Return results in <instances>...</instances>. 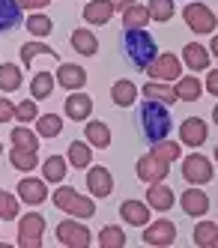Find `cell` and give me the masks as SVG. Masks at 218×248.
<instances>
[{
	"instance_id": "12",
	"label": "cell",
	"mask_w": 218,
	"mask_h": 248,
	"mask_svg": "<svg viewBox=\"0 0 218 248\" xmlns=\"http://www.w3.org/2000/svg\"><path fill=\"white\" fill-rule=\"evenodd\" d=\"M179 206H183L186 216L191 218H203L206 212H209V194H203L201 188H188L179 194Z\"/></svg>"
},
{
	"instance_id": "7",
	"label": "cell",
	"mask_w": 218,
	"mask_h": 248,
	"mask_svg": "<svg viewBox=\"0 0 218 248\" xmlns=\"http://www.w3.org/2000/svg\"><path fill=\"white\" fill-rule=\"evenodd\" d=\"M143 72L156 81H176V75H183V60L176 54H158Z\"/></svg>"
},
{
	"instance_id": "34",
	"label": "cell",
	"mask_w": 218,
	"mask_h": 248,
	"mask_svg": "<svg viewBox=\"0 0 218 248\" xmlns=\"http://www.w3.org/2000/svg\"><path fill=\"white\" fill-rule=\"evenodd\" d=\"M147 24H150V12H147V6L132 3V6L123 9V27H147Z\"/></svg>"
},
{
	"instance_id": "37",
	"label": "cell",
	"mask_w": 218,
	"mask_h": 248,
	"mask_svg": "<svg viewBox=\"0 0 218 248\" xmlns=\"http://www.w3.org/2000/svg\"><path fill=\"white\" fill-rule=\"evenodd\" d=\"M173 9H176L173 0H150V6H147L153 21H171L173 18Z\"/></svg>"
},
{
	"instance_id": "17",
	"label": "cell",
	"mask_w": 218,
	"mask_h": 248,
	"mask_svg": "<svg viewBox=\"0 0 218 248\" xmlns=\"http://www.w3.org/2000/svg\"><path fill=\"white\" fill-rule=\"evenodd\" d=\"M120 216H123V221H129L132 227H147V221H150V206L140 203V201H123L120 203Z\"/></svg>"
},
{
	"instance_id": "41",
	"label": "cell",
	"mask_w": 218,
	"mask_h": 248,
	"mask_svg": "<svg viewBox=\"0 0 218 248\" xmlns=\"http://www.w3.org/2000/svg\"><path fill=\"white\" fill-rule=\"evenodd\" d=\"M36 117H39L36 99H24L21 105H15V120H18V123H33Z\"/></svg>"
},
{
	"instance_id": "31",
	"label": "cell",
	"mask_w": 218,
	"mask_h": 248,
	"mask_svg": "<svg viewBox=\"0 0 218 248\" xmlns=\"http://www.w3.org/2000/svg\"><path fill=\"white\" fill-rule=\"evenodd\" d=\"M63 132V120L57 114H42L36 117V135L39 138H57Z\"/></svg>"
},
{
	"instance_id": "26",
	"label": "cell",
	"mask_w": 218,
	"mask_h": 248,
	"mask_svg": "<svg viewBox=\"0 0 218 248\" xmlns=\"http://www.w3.org/2000/svg\"><path fill=\"white\" fill-rule=\"evenodd\" d=\"M42 176H45V183H63L66 180V158L63 155H48L42 162Z\"/></svg>"
},
{
	"instance_id": "16",
	"label": "cell",
	"mask_w": 218,
	"mask_h": 248,
	"mask_svg": "<svg viewBox=\"0 0 218 248\" xmlns=\"http://www.w3.org/2000/svg\"><path fill=\"white\" fill-rule=\"evenodd\" d=\"M57 84L66 87V90H84L87 72H84L81 66H75V63H60V69H57Z\"/></svg>"
},
{
	"instance_id": "23",
	"label": "cell",
	"mask_w": 218,
	"mask_h": 248,
	"mask_svg": "<svg viewBox=\"0 0 218 248\" xmlns=\"http://www.w3.org/2000/svg\"><path fill=\"white\" fill-rule=\"evenodd\" d=\"M69 42H72V48L78 51V54H84V57H93L96 51H99V39L93 36V33H90L87 27H81V30H75L69 36Z\"/></svg>"
},
{
	"instance_id": "42",
	"label": "cell",
	"mask_w": 218,
	"mask_h": 248,
	"mask_svg": "<svg viewBox=\"0 0 218 248\" xmlns=\"http://www.w3.org/2000/svg\"><path fill=\"white\" fill-rule=\"evenodd\" d=\"M0 218H18V198L0 188Z\"/></svg>"
},
{
	"instance_id": "25",
	"label": "cell",
	"mask_w": 218,
	"mask_h": 248,
	"mask_svg": "<svg viewBox=\"0 0 218 248\" xmlns=\"http://www.w3.org/2000/svg\"><path fill=\"white\" fill-rule=\"evenodd\" d=\"M173 93H176V99H183V102H197V99H201V78L183 75V78L176 81Z\"/></svg>"
},
{
	"instance_id": "24",
	"label": "cell",
	"mask_w": 218,
	"mask_h": 248,
	"mask_svg": "<svg viewBox=\"0 0 218 248\" xmlns=\"http://www.w3.org/2000/svg\"><path fill=\"white\" fill-rule=\"evenodd\" d=\"M138 93H143V96L153 99V102H165V105H173L176 102L173 87H168L165 81H150V84H143V90H138Z\"/></svg>"
},
{
	"instance_id": "18",
	"label": "cell",
	"mask_w": 218,
	"mask_h": 248,
	"mask_svg": "<svg viewBox=\"0 0 218 248\" xmlns=\"http://www.w3.org/2000/svg\"><path fill=\"white\" fill-rule=\"evenodd\" d=\"M84 135H87V144L96 147V150H108V147H111V129H108L105 120H90Z\"/></svg>"
},
{
	"instance_id": "15",
	"label": "cell",
	"mask_w": 218,
	"mask_h": 248,
	"mask_svg": "<svg viewBox=\"0 0 218 248\" xmlns=\"http://www.w3.org/2000/svg\"><path fill=\"white\" fill-rule=\"evenodd\" d=\"M18 198H21L24 203H30V206H39V203H45L48 201V191H45V180H21L18 183Z\"/></svg>"
},
{
	"instance_id": "40",
	"label": "cell",
	"mask_w": 218,
	"mask_h": 248,
	"mask_svg": "<svg viewBox=\"0 0 218 248\" xmlns=\"http://www.w3.org/2000/svg\"><path fill=\"white\" fill-rule=\"evenodd\" d=\"M99 245H102V248H123V245H125V233H123V227H102V233H99Z\"/></svg>"
},
{
	"instance_id": "1",
	"label": "cell",
	"mask_w": 218,
	"mask_h": 248,
	"mask_svg": "<svg viewBox=\"0 0 218 248\" xmlns=\"http://www.w3.org/2000/svg\"><path fill=\"white\" fill-rule=\"evenodd\" d=\"M171 129H173V117H171L165 102L147 99L138 108V132H140V138L147 140L150 147L158 144V140H165L171 135Z\"/></svg>"
},
{
	"instance_id": "38",
	"label": "cell",
	"mask_w": 218,
	"mask_h": 248,
	"mask_svg": "<svg viewBox=\"0 0 218 248\" xmlns=\"http://www.w3.org/2000/svg\"><path fill=\"white\" fill-rule=\"evenodd\" d=\"M27 30H30V36L45 39L48 33L54 30V21L48 18V15H30V18H27Z\"/></svg>"
},
{
	"instance_id": "45",
	"label": "cell",
	"mask_w": 218,
	"mask_h": 248,
	"mask_svg": "<svg viewBox=\"0 0 218 248\" xmlns=\"http://www.w3.org/2000/svg\"><path fill=\"white\" fill-rule=\"evenodd\" d=\"M206 90L215 96L218 93V72H215V69H212V72H209V78H206Z\"/></svg>"
},
{
	"instance_id": "8",
	"label": "cell",
	"mask_w": 218,
	"mask_h": 248,
	"mask_svg": "<svg viewBox=\"0 0 218 248\" xmlns=\"http://www.w3.org/2000/svg\"><path fill=\"white\" fill-rule=\"evenodd\" d=\"M57 239H60L66 248H87L93 236H90V230H87L81 221L66 218V221H60V224H57Z\"/></svg>"
},
{
	"instance_id": "47",
	"label": "cell",
	"mask_w": 218,
	"mask_h": 248,
	"mask_svg": "<svg viewBox=\"0 0 218 248\" xmlns=\"http://www.w3.org/2000/svg\"><path fill=\"white\" fill-rule=\"evenodd\" d=\"M0 155H3V147H0Z\"/></svg>"
},
{
	"instance_id": "6",
	"label": "cell",
	"mask_w": 218,
	"mask_h": 248,
	"mask_svg": "<svg viewBox=\"0 0 218 248\" xmlns=\"http://www.w3.org/2000/svg\"><path fill=\"white\" fill-rule=\"evenodd\" d=\"M183 18H186L188 30H194V33H212L215 30V12L206 3H188L183 9Z\"/></svg>"
},
{
	"instance_id": "13",
	"label": "cell",
	"mask_w": 218,
	"mask_h": 248,
	"mask_svg": "<svg viewBox=\"0 0 218 248\" xmlns=\"http://www.w3.org/2000/svg\"><path fill=\"white\" fill-rule=\"evenodd\" d=\"M206 135H209V129H206V123L201 117H188L183 126H179V140H183V147H203Z\"/></svg>"
},
{
	"instance_id": "11",
	"label": "cell",
	"mask_w": 218,
	"mask_h": 248,
	"mask_svg": "<svg viewBox=\"0 0 218 248\" xmlns=\"http://www.w3.org/2000/svg\"><path fill=\"white\" fill-rule=\"evenodd\" d=\"M87 188H90L93 198H108V194L114 191V176H111V170H108L105 165L90 168L87 170Z\"/></svg>"
},
{
	"instance_id": "21",
	"label": "cell",
	"mask_w": 218,
	"mask_h": 248,
	"mask_svg": "<svg viewBox=\"0 0 218 248\" xmlns=\"http://www.w3.org/2000/svg\"><path fill=\"white\" fill-rule=\"evenodd\" d=\"M111 15H114V6L108 3V0H90V3L84 6V21L87 24L102 27V24L111 21Z\"/></svg>"
},
{
	"instance_id": "30",
	"label": "cell",
	"mask_w": 218,
	"mask_h": 248,
	"mask_svg": "<svg viewBox=\"0 0 218 248\" xmlns=\"http://www.w3.org/2000/svg\"><path fill=\"white\" fill-rule=\"evenodd\" d=\"M218 242V224L215 221H201L194 227V245L197 248H215Z\"/></svg>"
},
{
	"instance_id": "20",
	"label": "cell",
	"mask_w": 218,
	"mask_h": 248,
	"mask_svg": "<svg viewBox=\"0 0 218 248\" xmlns=\"http://www.w3.org/2000/svg\"><path fill=\"white\" fill-rule=\"evenodd\" d=\"M21 21H24V9L15 0H0V33L21 27Z\"/></svg>"
},
{
	"instance_id": "39",
	"label": "cell",
	"mask_w": 218,
	"mask_h": 248,
	"mask_svg": "<svg viewBox=\"0 0 218 248\" xmlns=\"http://www.w3.org/2000/svg\"><path fill=\"white\" fill-rule=\"evenodd\" d=\"M179 153H183V147H176L173 140H168V138H165V140H158V144H153V155L161 158V162H168V165L176 162Z\"/></svg>"
},
{
	"instance_id": "19",
	"label": "cell",
	"mask_w": 218,
	"mask_h": 248,
	"mask_svg": "<svg viewBox=\"0 0 218 248\" xmlns=\"http://www.w3.org/2000/svg\"><path fill=\"white\" fill-rule=\"evenodd\" d=\"M90 114H93V99H90L87 93H72V96L66 99V117H69V120L81 123V120H87Z\"/></svg>"
},
{
	"instance_id": "43",
	"label": "cell",
	"mask_w": 218,
	"mask_h": 248,
	"mask_svg": "<svg viewBox=\"0 0 218 248\" xmlns=\"http://www.w3.org/2000/svg\"><path fill=\"white\" fill-rule=\"evenodd\" d=\"M15 120V105L9 99H0V123H9Z\"/></svg>"
},
{
	"instance_id": "44",
	"label": "cell",
	"mask_w": 218,
	"mask_h": 248,
	"mask_svg": "<svg viewBox=\"0 0 218 248\" xmlns=\"http://www.w3.org/2000/svg\"><path fill=\"white\" fill-rule=\"evenodd\" d=\"M15 3L21 6V9H30V12H33V9H45L51 0H15Z\"/></svg>"
},
{
	"instance_id": "22",
	"label": "cell",
	"mask_w": 218,
	"mask_h": 248,
	"mask_svg": "<svg viewBox=\"0 0 218 248\" xmlns=\"http://www.w3.org/2000/svg\"><path fill=\"white\" fill-rule=\"evenodd\" d=\"M209 60H212V54L201 45V42H188L186 48H183V63H188L194 72H201V69H206L209 66Z\"/></svg>"
},
{
	"instance_id": "32",
	"label": "cell",
	"mask_w": 218,
	"mask_h": 248,
	"mask_svg": "<svg viewBox=\"0 0 218 248\" xmlns=\"http://www.w3.org/2000/svg\"><path fill=\"white\" fill-rule=\"evenodd\" d=\"M21 87V69L12 63H0V90L3 93H15Z\"/></svg>"
},
{
	"instance_id": "10",
	"label": "cell",
	"mask_w": 218,
	"mask_h": 248,
	"mask_svg": "<svg viewBox=\"0 0 218 248\" xmlns=\"http://www.w3.org/2000/svg\"><path fill=\"white\" fill-rule=\"evenodd\" d=\"M168 168H171V165H168V162H161V158H156L153 153L140 155V158H138V165H135L138 176H140V180L147 183V186H150V183H165V176L171 173Z\"/></svg>"
},
{
	"instance_id": "5",
	"label": "cell",
	"mask_w": 218,
	"mask_h": 248,
	"mask_svg": "<svg viewBox=\"0 0 218 248\" xmlns=\"http://www.w3.org/2000/svg\"><path fill=\"white\" fill-rule=\"evenodd\" d=\"M42 233H45V216H39V212H27L18 221V245L21 248H39Z\"/></svg>"
},
{
	"instance_id": "4",
	"label": "cell",
	"mask_w": 218,
	"mask_h": 248,
	"mask_svg": "<svg viewBox=\"0 0 218 248\" xmlns=\"http://www.w3.org/2000/svg\"><path fill=\"white\" fill-rule=\"evenodd\" d=\"M212 176H215L212 158H206L201 153L188 155L186 162H183V180L191 183V186H206V183H212Z\"/></svg>"
},
{
	"instance_id": "3",
	"label": "cell",
	"mask_w": 218,
	"mask_h": 248,
	"mask_svg": "<svg viewBox=\"0 0 218 248\" xmlns=\"http://www.w3.org/2000/svg\"><path fill=\"white\" fill-rule=\"evenodd\" d=\"M51 201L57 209L69 212L72 218H93L96 216V203L93 198H84V194H78L75 188H69V186H60L57 194H51Z\"/></svg>"
},
{
	"instance_id": "33",
	"label": "cell",
	"mask_w": 218,
	"mask_h": 248,
	"mask_svg": "<svg viewBox=\"0 0 218 248\" xmlns=\"http://www.w3.org/2000/svg\"><path fill=\"white\" fill-rule=\"evenodd\" d=\"M54 90V75L51 72H36L33 75V84H30V99H48Z\"/></svg>"
},
{
	"instance_id": "29",
	"label": "cell",
	"mask_w": 218,
	"mask_h": 248,
	"mask_svg": "<svg viewBox=\"0 0 218 248\" xmlns=\"http://www.w3.org/2000/svg\"><path fill=\"white\" fill-rule=\"evenodd\" d=\"M90 162H93V147L81 144V140H72L69 144V165L81 170V168H90Z\"/></svg>"
},
{
	"instance_id": "27",
	"label": "cell",
	"mask_w": 218,
	"mask_h": 248,
	"mask_svg": "<svg viewBox=\"0 0 218 248\" xmlns=\"http://www.w3.org/2000/svg\"><path fill=\"white\" fill-rule=\"evenodd\" d=\"M111 99H114V105H120V108H129V105H135V99H138V87L132 81H117L111 87Z\"/></svg>"
},
{
	"instance_id": "2",
	"label": "cell",
	"mask_w": 218,
	"mask_h": 248,
	"mask_svg": "<svg viewBox=\"0 0 218 248\" xmlns=\"http://www.w3.org/2000/svg\"><path fill=\"white\" fill-rule=\"evenodd\" d=\"M120 48H123V57L129 60L135 69H140V72L158 57V45H156V39L143 27H123Z\"/></svg>"
},
{
	"instance_id": "35",
	"label": "cell",
	"mask_w": 218,
	"mask_h": 248,
	"mask_svg": "<svg viewBox=\"0 0 218 248\" xmlns=\"http://www.w3.org/2000/svg\"><path fill=\"white\" fill-rule=\"evenodd\" d=\"M12 147L39 150V135H33V129H27V126H15L12 129Z\"/></svg>"
},
{
	"instance_id": "14",
	"label": "cell",
	"mask_w": 218,
	"mask_h": 248,
	"mask_svg": "<svg viewBox=\"0 0 218 248\" xmlns=\"http://www.w3.org/2000/svg\"><path fill=\"white\" fill-rule=\"evenodd\" d=\"M173 203H176V194L165 183H150V188H147V206H153L156 212H168Z\"/></svg>"
},
{
	"instance_id": "36",
	"label": "cell",
	"mask_w": 218,
	"mask_h": 248,
	"mask_svg": "<svg viewBox=\"0 0 218 248\" xmlns=\"http://www.w3.org/2000/svg\"><path fill=\"white\" fill-rule=\"evenodd\" d=\"M39 54L57 57V51H54V48H48V45H42V42H33V39L21 45V63H24V66H33V57H39Z\"/></svg>"
},
{
	"instance_id": "28",
	"label": "cell",
	"mask_w": 218,
	"mask_h": 248,
	"mask_svg": "<svg viewBox=\"0 0 218 248\" xmlns=\"http://www.w3.org/2000/svg\"><path fill=\"white\" fill-rule=\"evenodd\" d=\"M9 162H12L15 170H36V165H39V155H36V150L12 147V150H9Z\"/></svg>"
},
{
	"instance_id": "46",
	"label": "cell",
	"mask_w": 218,
	"mask_h": 248,
	"mask_svg": "<svg viewBox=\"0 0 218 248\" xmlns=\"http://www.w3.org/2000/svg\"><path fill=\"white\" fill-rule=\"evenodd\" d=\"M108 3H111V6H114V12H123L125 6H132V3H135V0H108Z\"/></svg>"
},
{
	"instance_id": "9",
	"label": "cell",
	"mask_w": 218,
	"mask_h": 248,
	"mask_svg": "<svg viewBox=\"0 0 218 248\" xmlns=\"http://www.w3.org/2000/svg\"><path fill=\"white\" fill-rule=\"evenodd\" d=\"M143 242L150 248H165V245H173L176 242V224L171 218H158L153 221L147 230H143Z\"/></svg>"
}]
</instances>
